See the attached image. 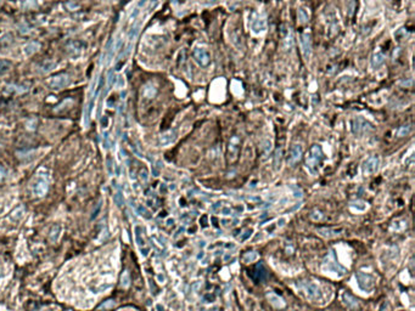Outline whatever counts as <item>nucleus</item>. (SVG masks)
<instances>
[{
    "instance_id": "f257e3e1",
    "label": "nucleus",
    "mask_w": 415,
    "mask_h": 311,
    "mask_svg": "<svg viewBox=\"0 0 415 311\" xmlns=\"http://www.w3.org/2000/svg\"><path fill=\"white\" fill-rule=\"evenodd\" d=\"M323 159V151H321V147L318 146V145H314L312 148H311V152H309V156H307V159H306V163H307V167L311 169V171L315 174L316 170H318V165L320 164Z\"/></svg>"
},
{
    "instance_id": "f03ea898",
    "label": "nucleus",
    "mask_w": 415,
    "mask_h": 311,
    "mask_svg": "<svg viewBox=\"0 0 415 311\" xmlns=\"http://www.w3.org/2000/svg\"><path fill=\"white\" fill-rule=\"evenodd\" d=\"M323 271L324 272H329V273H335L336 276L341 277L344 276L346 273V269H344L341 265H339L334 259H332V255H329L328 258L324 259V263H323Z\"/></svg>"
},
{
    "instance_id": "7ed1b4c3",
    "label": "nucleus",
    "mask_w": 415,
    "mask_h": 311,
    "mask_svg": "<svg viewBox=\"0 0 415 311\" xmlns=\"http://www.w3.org/2000/svg\"><path fill=\"white\" fill-rule=\"evenodd\" d=\"M300 287L306 293L307 298L311 299V300H316V299H320V297H321L320 289H319L318 284H315V283L309 282V281L308 282H301Z\"/></svg>"
},
{
    "instance_id": "20e7f679",
    "label": "nucleus",
    "mask_w": 415,
    "mask_h": 311,
    "mask_svg": "<svg viewBox=\"0 0 415 311\" xmlns=\"http://www.w3.org/2000/svg\"><path fill=\"white\" fill-rule=\"evenodd\" d=\"M379 165H380V158L379 156H371L369 157L363 165V171L365 175H371L375 174L379 170Z\"/></svg>"
},
{
    "instance_id": "39448f33",
    "label": "nucleus",
    "mask_w": 415,
    "mask_h": 311,
    "mask_svg": "<svg viewBox=\"0 0 415 311\" xmlns=\"http://www.w3.org/2000/svg\"><path fill=\"white\" fill-rule=\"evenodd\" d=\"M194 58L202 67L208 66L210 62H211V56H210L208 51L206 49H203V47H196L194 50Z\"/></svg>"
},
{
    "instance_id": "423d86ee",
    "label": "nucleus",
    "mask_w": 415,
    "mask_h": 311,
    "mask_svg": "<svg viewBox=\"0 0 415 311\" xmlns=\"http://www.w3.org/2000/svg\"><path fill=\"white\" fill-rule=\"evenodd\" d=\"M71 79H70V75L67 74H61V75H56L54 78H51L49 80V85L51 89H62V88H66L67 85L70 84Z\"/></svg>"
},
{
    "instance_id": "0eeeda50",
    "label": "nucleus",
    "mask_w": 415,
    "mask_h": 311,
    "mask_svg": "<svg viewBox=\"0 0 415 311\" xmlns=\"http://www.w3.org/2000/svg\"><path fill=\"white\" fill-rule=\"evenodd\" d=\"M301 46H302V54L306 60H308L312 51V44H311V35L308 32H304L301 34Z\"/></svg>"
},
{
    "instance_id": "6e6552de",
    "label": "nucleus",
    "mask_w": 415,
    "mask_h": 311,
    "mask_svg": "<svg viewBox=\"0 0 415 311\" xmlns=\"http://www.w3.org/2000/svg\"><path fill=\"white\" fill-rule=\"evenodd\" d=\"M302 153H303V150H302V146L301 145H293L291 151H290V156L287 158V164L293 167L296 163H298L302 158Z\"/></svg>"
},
{
    "instance_id": "1a4fd4ad",
    "label": "nucleus",
    "mask_w": 415,
    "mask_h": 311,
    "mask_svg": "<svg viewBox=\"0 0 415 311\" xmlns=\"http://www.w3.org/2000/svg\"><path fill=\"white\" fill-rule=\"evenodd\" d=\"M357 278H358V284L360 287V289L363 291H371L372 287H374V280L369 275H365L363 272H358L357 273Z\"/></svg>"
},
{
    "instance_id": "9d476101",
    "label": "nucleus",
    "mask_w": 415,
    "mask_h": 311,
    "mask_svg": "<svg viewBox=\"0 0 415 311\" xmlns=\"http://www.w3.org/2000/svg\"><path fill=\"white\" fill-rule=\"evenodd\" d=\"M48 190H49V184H48V180H45V179H39L33 186V192L38 197L45 196Z\"/></svg>"
},
{
    "instance_id": "9b49d317",
    "label": "nucleus",
    "mask_w": 415,
    "mask_h": 311,
    "mask_svg": "<svg viewBox=\"0 0 415 311\" xmlns=\"http://www.w3.org/2000/svg\"><path fill=\"white\" fill-rule=\"evenodd\" d=\"M175 140H177V133H175V130H169V131H167V133H164V134H162L159 136L158 142H159L161 146H169V145L174 143Z\"/></svg>"
},
{
    "instance_id": "f8f14e48",
    "label": "nucleus",
    "mask_w": 415,
    "mask_h": 311,
    "mask_svg": "<svg viewBox=\"0 0 415 311\" xmlns=\"http://www.w3.org/2000/svg\"><path fill=\"white\" fill-rule=\"evenodd\" d=\"M237 152H239V137L233 136L229 142V159L231 162L236 159Z\"/></svg>"
},
{
    "instance_id": "ddd939ff",
    "label": "nucleus",
    "mask_w": 415,
    "mask_h": 311,
    "mask_svg": "<svg viewBox=\"0 0 415 311\" xmlns=\"http://www.w3.org/2000/svg\"><path fill=\"white\" fill-rule=\"evenodd\" d=\"M267 298H268L269 303L272 304L274 308L280 309V308H284V306H285V301H284V299L280 298L279 295H276L275 293H273L272 291H268V292H267Z\"/></svg>"
},
{
    "instance_id": "4468645a",
    "label": "nucleus",
    "mask_w": 415,
    "mask_h": 311,
    "mask_svg": "<svg viewBox=\"0 0 415 311\" xmlns=\"http://www.w3.org/2000/svg\"><path fill=\"white\" fill-rule=\"evenodd\" d=\"M342 232V228H326V227H324V228H318V233L320 235V236H323V237H325V238H332V237H336V236H339L340 233Z\"/></svg>"
},
{
    "instance_id": "2eb2a0df",
    "label": "nucleus",
    "mask_w": 415,
    "mask_h": 311,
    "mask_svg": "<svg viewBox=\"0 0 415 311\" xmlns=\"http://www.w3.org/2000/svg\"><path fill=\"white\" fill-rule=\"evenodd\" d=\"M341 299H342V301H344V304L347 306V308H349V309H356L358 306V301H357V299L356 298H353L351 294H348V293H342L341 294Z\"/></svg>"
},
{
    "instance_id": "dca6fc26",
    "label": "nucleus",
    "mask_w": 415,
    "mask_h": 311,
    "mask_svg": "<svg viewBox=\"0 0 415 311\" xmlns=\"http://www.w3.org/2000/svg\"><path fill=\"white\" fill-rule=\"evenodd\" d=\"M61 232H62V227H61V225L55 224L54 226L50 228V232H49V240L51 241L53 243L58 242V240L60 238Z\"/></svg>"
},
{
    "instance_id": "f3484780",
    "label": "nucleus",
    "mask_w": 415,
    "mask_h": 311,
    "mask_svg": "<svg viewBox=\"0 0 415 311\" xmlns=\"http://www.w3.org/2000/svg\"><path fill=\"white\" fill-rule=\"evenodd\" d=\"M39 47H40V45H39L38 43H35V42L29 43V44H27V45L23 47V54H25V56H30V55H33L34 52H37Z\"/></svg>"
},
{
    "instance_id": "a211bd4d",
    "label": "nucleus",
    "mask_w": 415,
    "mask_h": 311,
    "mask_svg": "<svg viewBox=\"0 0 415 311\" xmlns=\"http://www.w3.org/2000/svg\"><path fill=\"white\" fill-rule=\"evenodd\" d=\"M384 62H385V55H384L382 52H376V54L372 56V60H371L372 68H377V67H380Z\"/></svg>"
},
{
    "instance_id": "6ab92c4d",
    "label": "nucleus",
    "mask_w": 415,
    "mask_h": 311,
    "mask_svg": "<svg viewBox=\"0 0 415 311\" xmlns=\"http://www.w3.org/2000/svg\"><path fill=\"white\" fill-rule=\"evenodd\" d=\"M134 233H135V242H136V246H138L139 248H144V246H145V241H144L143 235H141V227L135 226V228H134Z\"/></svg>"
},
{
    "instance_id": "aec40b11",
    "label": "nucleus",
    "mask_w": 415,
    "mask_h": 311,
    "mask_svg": "<svg viewBox=\"0 0 415 311\" xmlns=\"http://www.w3.org/2000/svg\"><path fill=\"white\" fill-rule=\"evenodd\" d=\"M349 207L352 209L357 210V212H365L368 209V204L365 202H363V201H354V202H352L349 204Z\"/></svg>"
},
{
    "instance_id": "412c9836",
    "label": "nucleus",
    "mask_w": 415,
    "mask_h": 311,
    "mask_svg": "<svg viewBox=\"0 0 415 311\" xmlns=\"http://www.w3.org/2000/svg\"><path fill=\"white\" fill-rule=\"evenodd\" d=\"M367 125H368V123H365L362 118H357L356 120H354V128H353V131L356 133V134H359L362 130H367Z\"/></svg>"
},
{
    "instance_id": "4be33fe9",
    "label": "nucleus",
    "mask_w": 415,
    "mask_h": 311,
    "mask_svg": "<svg viewBox=\"0 0 415 311\" xmlns=\"http://www.w3.org/2000/svg\"><path fill=\"white\" fill-rule=\"evenodd\" d=\"M23 212H25V208H23V207H17L14 212L11 213V216H10V219H11L12 221H18V220L22 218Z\"/></svg>"
},
{
    "instance_id": "5701e85b",
    "label": "nucleus",
    "mask_w": 415,
    "mask_h": 311,
    "mask_svg": "<svg viewBox=\"0 0 415 311\" xmlns=\"http://www.w3.org/2000/svg\"><path fill=\"white\" fill-rule=\"evenodd\" d=\"M155 94H156V88H155L154 85L147 84L145 88H144V96H145V97L151 99V97L155 96Z\"/></svg>"
},
{
    "instance_id": "b1692460",
    "label": "nucleus",
    "mask_w": 415,
    "mask_h": 311,
    "mask_svg": "<svg viewBox=\"0 0 415 311\" xmlns=\"http://www.w3.org/2000/svg\"><path fill=\"white\" fill-rule=\"evenodd\" d=\"M258 259V254L256 252H248L242 256L243 263H253Z\"/></svg>"
},
{
    "instance_id": "393cba45",
    "label": "nucleus",
    "mask_w": 415,
    "mask_h": 311,
    "mask_svg": "<svg viewBox=\"0 0 415 311\" xmlns=\"http://www.w3.org/2000/svg\"><path fill=\"white\" fill-rule=\"evenodd\" d=\"M264 28H265V22H264L263 20H256L255 23L252 25V29H253V32H256V33L261 32V30H263Z\"/></svg>"
},
{
    "instance_id": "a878e982",
    "label": "nucleus",
    "mask_w": 415,
    "mask_h": 311,
    "mask_svg": "<svg viewBox=\"0 0 415 311\" xmlns=\"http://www.w3.org/2000/svg\"><path fill=\"white\" fill-rule=\"evenodd\" d=\"M121 284L123 288H128L130 286V277H129V273L128 271H124L123 275H122V278H121Z\"/></svg>"
},
{
    "instance_id": "bb28decb",
    "label": "nucleus",
    "mask_w": 415,
    "mask_h": 311,
    "mask_svg": "<svg viewBox=\"0 0 415 311\" xmlns=\"http://www.w3.org/2000/svg\"><path fill=\"white\" fill-rule=\"evenodd\" d=\"M115 202H116V204H117V207H119V208H122V207L124 205V198H123V195H122L121 191H117V192H116Z\"/></svg>"
},
{
    "instance_id": "cd10ccee",
    "label": "nucleus",
    "mask_w": 415,
    "mask_h": 311,
    "mask_svg": "<svg viewBox=\"0 0 415 311\" xmlns=\"http://www.w3.org/2000/svg\"><path fill=\"white\" fill-rule=\"evenodd\" d=\"M410 131H412V125H403V127H401L399 129H398V131H397V135L402 137V136H405V135H408Z\"/></svg>"
},
{
    "instance_id": "c85d7f7f",
    "label": "nucleus",
    "mask_w": 415,
    "mask_h": 311,
    "mask_svg": "<svg viewBox=\"0 0 415 311\" xmlns=\"http://www.w3.org/2000/svg\"><path fill=\"white\" fill-rule=\"evenodd\" d=\"M136 212H138V214H140L141 216H144L145 219H151V214H150V212H147L146 208L143 207V205H138V207H136Z\"/></svg>"
},
{
    "instance_id": "c756f323",
    "label": "nucleus",
    "mask_w": 415,
    "mask_h": 311,
    "mask_svg": "<svg viewBox=\"0 0 415 311\" xmlns=\"http://www.w3.org/2000/svg\"><path fill=\"white\" fill-rule=\"evenodd\" d=\"M298 20L301 23H306L308 21V14H306V11L303 9L298 10Z\"/></svg>"
},
{
    "instance_id": "7c9ffc66",
    "label": "nucleus",
    "mask_w": 415,
    "mask_h": 311,
    "mask_svg": "<svg viewBox=\"0 0 415 311\" xmlns=\"http://www.w3.org/2000/svg\"><path fill=\"white\" fill-rule=\"evenodd\" d=\"M138 33H139V27H138V26H134V27L131 28V30L129 32V40L133 42V40L136 38Z\"/></svg>"
},
{
    "instance_id": "2f4dec72",
    "label": "nucleus",
    "mask_w": 415,
    "mask_h": 311,
    "mask_svg": "<svg viewBox=\"0 0 415 311\" xmlns=\"http://www.w3.org/2000/svg\"><path fill=\"white\" fill-rule=\"evenodd\" d=\"M113 306H115V301L113 300H106L101 305H99V309H111Z\"/></svg>"
},
{
    "instance_id": "473e14b6",
    "label": "nucleus",
    "mask_w": 415,
    "mask_h": 311,
    "mask_svg": "<svg viewBox=\"0 0 415 311\" xmlns=\"http://www.w3.org/2000/svg\"><path fill=\"white\" fill-rule=\"evenodd\" d=\"M311 219L314 220V221H319V220L323 219V214L319 212V210H314V212H312V214H311Z\"/></svg>"
},
{
    "instance_id": "72a5a7b5",
    "label": "nucleus",
    "mask_w": 415,
    "mask_h": 311,
    "mask_svg": "<svg viewBox=\"0 0 415 311\" xmlns=\"http://www.w3.org/2000/svg\"><path fill=\"white\" fill-rule=\"evenodd\" d=\"M110 287H111V284H104V286H101L99 288H93V291H94V293H101V292H104L105 289H107Z\"/></svg>"
},
{
    "instance_id": "f704fd0d",
    "label": "nucleus",
    "mask_w": 415,
    "mask_h": 311,
    "mask_svg": "<svg viewBox=\"0 0 415 311\" xmlns=\"http://www.w3.org/2000/svg\"><path fill=\"white\" fill-rule=\"evenodd\" d=\"M107 171L110 175H113V165H112V160L108 159L107 160Z\"/></svg>"
},
{
    "instance_id": "c9c22d12",
    "label": "nucleus",
    "mask_w": 415,
    "mask_h": 311,
    "mask_svg": "<svg viewBox=\"0 0 415 311\" xmlns=\"http://www.w3.org/2000/svg\"><path fill=\"white\" fill-rule=\"evenodd\" d=\"M252 232H253V230H247V231L245 232V235H242V236H241V240H242V241L247 240V238H248V237L252 235Z\"/></svg>"
},
{
    "instance_id": "e433bc0d",
    "label": "nucleus",
    "mask_w": 415,
    "mask_h": 311,
    "mask_svg": "<svg viewBox=\"0 0 415 311\" xmlns=\"http://www.w3.org/2000/svg\"><path fill=\"white\" fill-rule=\"evenodd\" d=\"M222 214H223L224 216H228V215L231 214V209H230L229 207H224V208L222 209Z\"/></svg>"
},
{
    "instance_id": "4c0bfd02",
    "label": "nucleus",
    "mask_w": 415,
    "mask_h": 311,
    "mask_svg": "<svg viewBox=\"0 0 415 311\" xmlns=\"http://www.w3.org/2000/svg\"><path fill=\"white\" fill-rule=\"evenodd\" d=\"M140 178H141L143 181H147V171L145 169H143L140 171Z\"/></svg>"
},
{
    "instance_id": "58836bf2",
    "label": "nucleus",
    "mask_w": 415,
    "mask_h": 311,
    "mask_svg": "<svg viewBox=\"0 0 415 311\" xmlns=\"http://www.w3.org/2000/svg\"><path fill=\"white\" fill-rule=\"evenodd\" d=\"M100 209H101V202H100V203H99V205L96 207V209H95V210L93 212V215H91V219H94V218H95V216L98 215V213L100 212Z\"/></svg>"
},
{
    "instance_id": "ea45409f",
    "label": "nucleus",
    "mask_w": 415,
    "mask_h": 311,
    "mask_svg": "<svg viewBox=\"0 0 415 311\" xmlns=\"http://www.w3.org/2000/svg\"><path fill=\"white\" fill-rule=\"evenodd\" d=\"M285 223H286V219H285V218H280V219L278 220V226L283 227L284 225H285Z\"/></svg>"
},
{
    "instance_id": "a19ab883",
    "label": "nucleus",
    "mask_w": 415,
    "mask_h": 311,
    "mask_svg": "<svg viewBox=\"0 0 415 311\" xmlns=\"http://www.w3.org/2000/svg\"><path fill=\"white\" fill-rule=\"evenodd\" d=\"M157 281L159 283H164V281H166V277H164V275H162V273H158V275H157Z\"/></svg>"
},
{
    "instance_id": "79ce46f5",
    "label": "nucleus",
    "mask_w": 415,
    "mask_h": 311,
    "mask_svg": "<svg viewBox=\"0 0 415 311\" xmlns=\"http://www.w3.org/2000/svg\"><path fill=\"white\" fill-rule=\"evenodd\" d=\"M140 252H141V254H143L144 256H146L147 253H149V248H140Z\"/></svg>"
},
{
    "instance_id": "37998d69",
    "label": "nucleus",
    "mask_w": 415,
    "mask_h": 311,
    "mask_svg": "<svg viewBox=\"0 0 415 311\" xmlns=\"http://www.w3.org/2000/svg\"><path fill=\"white\" fill-rule=\"evenodd\" d=\"M200 286H201V282H200V281H197V282L194 284V291H199Z\"/></svg>"
},
{
    "instance_id": "c03bdc74",
    "label": "nucleus",
    "mask_w": 415,
    "mask_h": 311,
    "mask_svg": "<svg viewBox=\"0 0 415 311\" xmlns=\"http://www.w3.org/2000/svg\"><path fill=\"white\" fill-rule=\"evenodd\" d=\"M230 258H231V254H225V255H224V261H227V260H229Z\"/></svg>"
},
{
    "instance_id": "a18cd8bd",
    "label": "nucleus",
    "mask_w": 415,
    "mask_h": 311,
    "mask_svg": "<svg viewBox=\"0 0 415 311\" xmlns=\"http://www.w3.org/2000/svg\"><path fill=\"white\" fill-rule=\"evenodd\" d=\"M156 309H157V310H159V311H163V306H162V305H159V304H158L157 306H156Z\"/></svg>"
},
{
    "instance_id": "49530a36",
    "label": "nucleus",
    "mask_w": 415,
    "mask_h": 311,
    "mask_svg": "<svg viewBox=\"0 0 415 311\" xmlns=\"http://www.w3.org/2000/svg\"><path fill=\"white\" fill-rule=\"evenodd\" d=\"M222 224H223V225H225V226H227V225H228V224H229V221H228V220H222Z\"/></svg>"
},
{
    "instance_id": "de8ad7c7",
    "label": "nucleus",
    "mask_w": 415,
    "mask_h": 311,
    "mask_svg": "<svg viewBox=\"0 0 415 311\" xmlns=\"http://www.w3.org/2000/svg\"><path fill=\"white\" fill-rule=\"evenodd\" d=\"M167 223H168V224H167V225H172L173 223H174V220H173V219H169V220H168V221H167Z\"/></svg>"
},
{
    "instance_id": "09e8293b",
    "label": "nucleus",
    "mask_w": 415,
    "mask_h": 311,
    "mask_svg": "<svg viewBox=\"0 0 415 311\" xmlns=\"http://www.w3.org/2000/svg\"><path fill=\"white\" fill-rule=\"evenodd\" d=\"M203 256H205V254H203V253L201 252V254L197 255V259H201V258H203Z\"/></svg>"
},
{
    "instance_id": "8fccbe9b",
    "label": "nucleus",
    "mask_w": 415,
    "mask_h": 311,
    "mask_svg": "<svg viewBox=\"0 0 415 311\" xmlns=\"http://www.w3.org/2000/svg\"><path fill=\"white\" fill-rule=\"evenodd\" d=\"M219 205H220V203H215L214 205H213V209H215V208H218Z\"/></svg>"
},
{
    "instance_id": "3c124183",
    "label": "nucleus",
    "mask_w": 415,
    "mask_h": 311,
    "mask_svg": "<svg viewBox=\"0 0 415 311\" xmlns=\"http://www.w3.org/2000/svg\"><path fill=\"white\" fill-rule=\"evenodd\" d=\"M205 243H206L205 241H201V242H200V247H205Z\"/></svg>"
}]
</instances>
